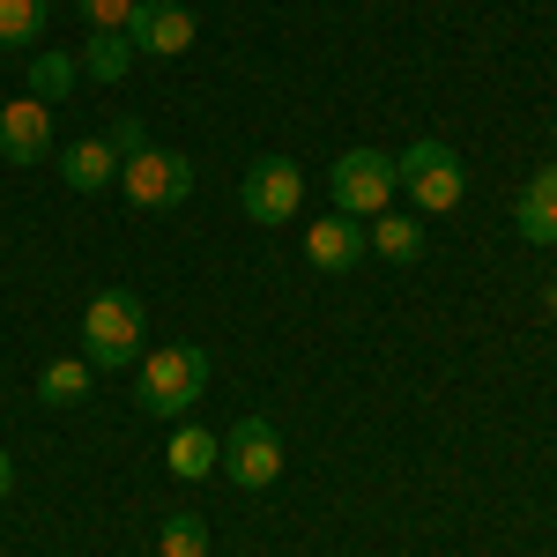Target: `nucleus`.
Segmentation results:
<instances>
[{
    "label": "nucleus",
    "mask_w": 557,
    "mask_h": 557,
    "mask_svg": "<svg viewBox=\"0 0 557 557\" xmlns=\"http://www.w3.org/2000/svg\"><path fill=\"white\" fill-rule=\"evenodd\" d=\"M215 469L231 475L238 491H268L275 475H283V438L268 417H238V424L215 438Z\"/></svg>",
    "instance_id": "obj_4"
},
{
    "label": "nucleus",
    "mask_w": 557,
    "mask_h": 557,
    "mask_svg": "<svg viewBox=\"0 0 557 557\" xmlns=\"http://www.w3.org/2000/svg\"><path fill=\"white\" fill-rule=\"evenodd\" d=\"M45 23H52L45 0H0V52H30L45 38Z\"/></svg>",
    "instance_id": "obj_15"
},
{
    "label": "nucleus",
    "mask_w": 557,
    "mask_h": 557,
    "mask_svg": "<svg viewBox=\"0 0 557 557\" xmlns=\"http://www.w3.org/2000/svg\"><path fill=\"white\" fill-rule=\"evenodd\" d=\"M127 38H134V52L178 60V52L194 45V15H186L178 0H141V8H134V23H127Z\"/></svg>",
    "instance_id": "obj_8"
},
{
    "label": "nucleus",
    "mask_w": 557,
    "mask_h": 557,
    "mask_svg": "<svg viewBox=\"0 0 557 557\" xmlns=\"http://www.w3.org/2000/svg\"><path fill=\"white\" fill-rule=\"evenodd\" d=\"M8 483H15V461H8V454H0V498H8Z\"/></svg>",
    "instance_id": "obj_22"
},
{
    "label": "nucleus",
    "mask_w": 557,
    "mask_h": 557,
    "mask_svg": "<svg viewBox=\"0 0 557 557\" xmlns=\"http://www.w3.org/2000/svg\"><path fill=\"white\" fill-rule=\"evenodd\" d=\"M513 231L528 238V246H557V164H550V172H535L528 186H520Z\"/></svg>",
    "instance_id": "obj_11"
},
{
    "label": "nucleus",
    "mask_w": 557,
    "mask_h": 557,
    "mask_svg": "<svg viewBox=\"0 0 557 557\" xmlns=\"http://www.w3.org/2000/svg\"><path fill=\"white\" fill-rule=\"evenodd\" d=\"M89 380H97L89 357H52V364L38 372V401H45V409H67V401H83V394H89Z\"/></svg>",
    "instance_id": "obj_14"
},
{
    "label": "nucleus",
    "mask_w": 557,
    "mask_h": 557,
    "mask_svg": "<svg viewBox=\"0 0 557 557\" xmlns=\"http://www.w3.org/2000/svg\"><path fill=\"white\" fill-rule=\"evenodd\" d=\"M394 178L409 186V201H417L424 215L461 209V194H469V164H461L446 141H409V149L394 157Z\"/></svg>",
    "instance_id": "obj_3"
},
{
    "label": "nucleus",
    "mask_w": 557,
    "mask_h": 557,
    "mask_svg": "<svg viewBox=\"0 0 557 557\" xmlns=\"http://www.w3.org/2000/svg\"><path fill=\"white\" fill-rule=\"evenodd\" d=\"M364 253V231H357V215H327V223H305V260L320 268V275H349Z\"/></svg>",
    "instance_id": "obj_10"
},
{
    "label": "nucleus",
    "mask_w": 557,
    "mask_h": 557,
    "mask_svg": "<svg viewBox=\"0 0 557 557\" xmlns=\"http://www.w3.org/2000/svg\"><path fill=\"white\" fill-rule=\"evenodd\" d=\"M60 178H67L75 194H97V186L120 178V149H112V141H67V149H60Z\"/></svg>",
    "instance_id": "obj_12"
},
{
    "label": "nucleus",
    "mask_w": 557,
    "mask_h": 557,
    "mask_svg": "<svg viewBox=\"0 0 557 557\" xmlns=\"http://www.w3.org/2000/svg\"><path fill=\"white\" fill-rule=\"evenodd\" d=\"M134 8H141V0H75V15H83L89 30H127Z\"/></svg>",
    "instance_id": "obj_20"
},
{
    "label": "nucleus",
    "mask_w": 557,
    "mask_h": 557,
    "mask_svg": "<svg viewBox=\"0 0 557 557\" xmlns=\"http://www.w3.org/2000/svg\"><path fill=\"white\" fill-rule=\"evenodd\" d=\"M550 134H557V127H550Z\"/></svg>",
    "instance_id": "obj_24"
},
{
    "label": "nucleus",
    "mask_w": 557,
    "mask_h": 557,
    "mask_svg": "<svg viewBox=\"0 0 557 557\" xmlns=\"http://www.w3.org/2000/svg\"><path fill=\"white\" fill-rule=\"evenodd\" d=\"M327 186H335V209L343 215H386L401 178H394V157L386 149H349V157H335Z\"/></svg>",
    "instance_id": "obj_6"
},
{
    "label": "nucleus",
    "mask_w": 557,
    "mask_h": 557,
    "mask_svg": "<svg viewBox=\"0 0 557 557\" xmlns=\"http://www.w3.org/2000/svg\"><path fill=\"white\" fill-rule=\"evenodd\" d=\"M543 312H550V320H557V283H550V290H543Z\"/></svg>",
    "instance_id": "obj_23"
},
{
    "label": "nucleus",
    "mask_w": 557,
    "mask_h": 557,
    "mask_svg": "<svg viewBox=\"0 0 557 557\" xmlns=\"http://www.w3.org/2000/svg\"><path fill=\"white\" fill-rule=\"evenodd\" d=\"M0 157H8V164H45V157H52V120H45L38 97L0 104Z\"/></svg>",
    "instance_id": "obj_9"
},
{
    "label": "nucleus",
    "mask_w": 557,
    "mask_h": 557,
    "mask_svg": "<svg viewBox=\"0 0 557 557\" xmlns=\"http://www.w3.org/2000/svg\"><path fill=\"white\" fill-rule=\"evenodd\" d=\"M127 67H134V38H127V30H89L83 75H97V83H120Z\"/></svg>",
    "instance_id": "obj_16"
},
{
    "label": "nucleus",
    "mask_w": 557,
    "mask_h": 557,
    "mask_svg": "<svg viewBox=\"0 0 557 557\" xmlns=\"http://www.w3.org/2000/svg\"><path fill=\"white\" fill-rule=\"evenodd\" d=\"M201 386H209V357L194 343H172V349H149L141 357V380H134V401L149 409V417H164L178 424L194 401H201Z\"/></svg>",
    "instance_id": "obj_1"
},
{
    "label": "nucleus",
    "mask_w": 557,
    "mask_h": 557,
    "mask_svg": "<svg viewBox=\"0 0 557 557\" xmlns=\"http://www.w3.org/2000/svg\"><path fill=\"white\" fill-rule=\"evenodd\" d=\"M157 543H164V557H209V528H201V513H172L157 528Z\"/></svg>",
    "instance_id": "obj_19"
},
{
    "label": "nucleus",
    "mask_w": 557,
    "mask_h": 557,
    "mask_svg": "<svg viewBox=\"0 0 557 557\" xmlns=\"http://www.w3.org/2000/svg\"><path fill=\"white\" fill-rule=\"evenodd\" d=\"M364 246H380L386 260H417L424 253V223L417 215H372V238Z\"/></svg>",
    "instance_id": "obj_18"
},
{
    "label": "nucleus",
    "mask_w": 557,
    "mask_h": 557,
    "mask_svg": "<svg viewBox=\"0 0 557 557\" xmlns=\"http://www.w3.org/2000/svg\"><path fill=\"white\" fill-rule=\"evenodd\" d=\"M120 194H127L134 209H178L194 194V164L178 149H134L127 164H120Z\"/></svg>",
    "instance_id": "obj_5"
},
{
    "label": "nucleus",
    "mask_w": 557,
    "mask_h": 557,
    "mask_svg": "<svg viewBox=\"0 0 557 557\" xmlns=\"http://www.w3.org/2000/svg\"><path fill=\"white\" fill-rule=\"evenodd\" d=\"M141 327H149V312H141L134 290H97L89 312H83L89 372H120V364H134V357H141Z\"/></svg>",
    "instance_id": "obj_2"
},
{
    "label": "nucleus",
    "mask_w": 557,
    "mask_h": 557,
    "mask_svg": "<svg viewBox=\"0 0 557 557\" xmlns=\"http://www.w3.org/2000/svg\"><path fill=\"white\" fill-rule=\"evenodd\" d=\"M164 469L178 475V483H201V475H215V438L201 424H178L172 446H164Z\"/></svg>",
    "instance_id": "obj_13"
},
{
    "label": "nucleus",
    "mask_w": 557,
    "mask_h": 557,
    "mask_svg": "<svg viewBox=\"0 0 557 557\" xmlns=\"http://www.w3.org/2000/svg\"><path fill=\"white\" fill-rule=\"evenodd\" d=\"M238 209L253 215V223H290L305 209V172L290 157H260L253 172L238 178Z\"/></svg>",
    "instance_id": "obj_7"
},
{
    "label": "nucleus",
    "mask_w": 557,
    "mask_h": 557,
    "mask_svg": "<svg viewBox=\"0 0 557 557\" xmlns=\"http://www.w3.org/2000/svg\"><path fill=\"white\" fill-rule=\"evenodd\" d=\"M112 149H120V164H127L134 149H149V141H141V120H120V127H112Z\"/></svg>",
    "instance_id": "obj_21"
},
{
    "label": "nucleus",
    "mask_w": 557,
    "mask_h": 557,
    "mask_svg": "<svg viewBox=\"0 0 557 557\" xmlns=\"http://www.w3.org/2000/svg\"><path fill=\"white\" fill-rule=\"evenodd\" d=\"M75 75H83V60H67V52H38V60H30V97H38V104H67Z\"/></svg>",
    "instance_id": "obj_17"
}]
</instances>
